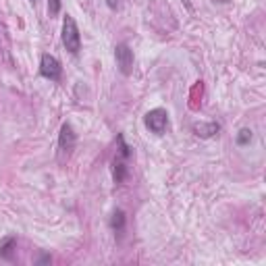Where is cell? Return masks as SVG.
I'll use <instances>...</instances> for the list:
<instances>
[{
    "mask_svg": "<svg viewBox=\"0 0 266 266\" xmlns=\"http://www.w3.org/2000/svg\"><path fill=\"white\" fill-rule=\"evenodd\" d=\"M63 46L71 52V54H77L81 50V36H79V30H77V23L73 17H65L63 21Z\"/></svg>",
    "mask_w": 266,
    "mask_h": 266,
    "instance_id": "6da1fadb",
    "label": "cell"
},
{
    "mask_svg": "<svg viewBox=\"0 0 266 266\" xmlns=\"http://www.w3.org/2000/svg\"><path fill=\"white\" fill-rule=\"evenodd\" d=\"M144 121H146V127L156 135H162L166 131V127H169V115H166V110H162V108L150 110Z\"/></svg>",
    "mask_w": 266,
    "mask_h": 266,
    "instance_id": "7a4b0ae2",
    "label": "cell"
},
{
    "mask_svg": "<svg viewBox=\"0 0 266 266\" xmlns=\"http://www.w3.org/2000/svg\"><path fill=\"white\" fill-rule=\"evenodd\" d=\"M115 61L123 75H131L133 71V50L127 44H119L115 48Z\"/></svg>",
    "mask_w": 266,
    "mask_h": 266,
    "instance_id": "3957f363",
    "label": "cell"
},
{
    "mask_svg": "<svg viewBox=\"0 0 266 266\" xmlns=\"http://www.w3.org/2000/svg\"><path fill=\"white\" fill-rule=\"evenodd\" d=\"M40 73L44 75L46 79L59 81L61 73H63V67H61V63L57 59L52 57V54H42V59H40Z\"/></svg>",
    "mask_w": 266,
    "mask_h": 266,
    "instance_id": "277c9868",
    "label": "cell"
},
{
    "mask_svg": "<svg viewBox=\"0 0 266 266\" xmlns=\"http://www.w3.org/2000/svg\"><path fill=\"white\" fill-rule=\"evenodd\" d=\"M75 142H77V135H75L73 127L69 123H63L61 133H59V148H61V152H65L69 156V154L73 152V148H75Z\"/></svg>",
    "mask_w": 266,
    "mask_h": 266,
    "instance_id": "5b68a950",
    "label": "cell"
},
{
    "mask_svg": "<svg viewBox=\"0 0 266 266\" xmlns=\"http://www.w3.org/2000/svg\"><path fill=\"white\" fill-rule=\"evenodd\" d=\"M218 131H220L218 123H195L193 125V133L198 135V137H204V139L218 135Z\"/></svg>",
    "mask_w": 266,
    "mask_h": 266,
    "instance_id": "8992f818",
    "label": "cell"
},
{
    "mask_svg": "<svg viewBox=\"0 0 266 266\" xmlns=\"http://www.w3.org/2000/svg\"><path fill=\"white\" fill-rule=\"evenodd\" d=\"M113 177H115V183H123L125 177H127V164H125V158L117 156L113 162Z\"/></svg>",
    "mask_w": 266,
    "mask_h": 266,
    "instance_id": "52a82bcc",
    "label": "cell"
},
{
    "mask_svg": "<svg viewBox=\"0 0 266 266\" xmlns=\"http://www.w3.org/2000/svg\"><path fill=\"white\" fill-rule=\"evenodd\" d=\"M15 243H17V239L13 235L5 237V239L0 241V256H3V258H11L13 256V249H15Z\"/></svg>",
    "mask_w": 266,
    "mask_h": 266,
    "instance_id": "ba28073f",
    "label": "cell"
},
{
    "mask_svg": "<svg viewBox=\"0 0 266 266\" xmlns=\"http://www.w3.org/2000/svg\"><path fill=\"white\" fill-rule=\"evenodd\" d=\"M110 227H113V231L117 235L123 233V229H125V212H123V210H115V212H113V218H110Z\"/></svg>",
    "mask_w": 266,
    "mask_h": 266,
    "instance_id": "9c48e42d",
    "label": "cell"
},
{
    "mask_svg": "<svg viewBox=\"0 0 266 266\" xmlns=\"http://www.w3.org/2000/svg\"><path fill=\"white\" fill-rule=\"evenodd\" d=\"M251 137H254L251 129H241L239 133H237V144H239V146H247L251 142Z\"/></svg>",
    "mask_w": 266,
    "mask_h": 266,
    "instance_id": "30bf717a",
    "label": "cell"
},
{
    "mask_svg": "<svg viewBox=\"0 0 266 266\" xmlns=\"http://www.w3.org/2000/svg\"><path fill=\"white\" fill-rule=\"evenodd\" d=\"M48 11H50V15H59L61 13V0H48Z\"/></svg>",
    "mask_w": 266,
    "mask_h": 266,
    "instance_id": "8fae6325",
    "label": "cell"
},
{
    "mask_svg": "<svg viewBox=\"0 0 266 266\" xmlns=\"http://www.w3.org/2000/svg\"><path fill=\"white\" fill-rule=\"evenodd\" d=\"M50 260H52V258H50L48 254H44V256H42V258L38 260V264H46V262H50Z\"/></svg>",
    "mask_w": 266,
    "mask_h": 266,
    "instance_id": "7c38bea8",
    "label": "cell"
},
{
    "mask_svg": "<svg viewBox=\"0 0 266 266\" xmlns=\"http://www.w3.org/2000/svg\"><path fill=\"white\" fill-rule=\"evenodd\" d=\"M106 5H108L110 9H117V7H119V0H106Z\"/></svg>",
    "mask_w": 266,
    "mask_h": 266,
    "instance_id": "4fadbf2b",
    "label": "cell"
},
{
    "mask_svg": "<svg viewBox=\"0 0 266 266\" xmlns=\"http://www.w3.org/2000/svg\"><path fill=\"white\" fill-rule=\"evenodd\" d=\"M32 3H36V0H32Z\"/></svg>",
    "mask_w": 266,
    "mask_h": 266,
    "instance_id": "5bb4252c",
    "label": "cell"
}]
</instances>
